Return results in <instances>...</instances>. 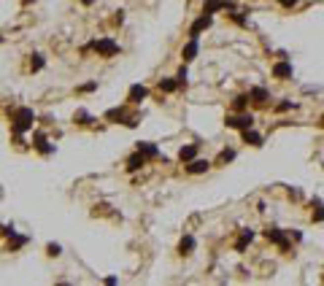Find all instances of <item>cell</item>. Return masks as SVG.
<instances>
[{
    "mask_svg": "<svg viewBox=\"0 0 324 286\" xmlns=\"http://www.w3.org/2000/svg\"><path fill=\"white\" fill-rule=\"evenodd\" d=\"M233 159H235V148H222L219 157H216V165H227V162H233Z\"/></svg>",
    "mask_w": 324,
    "mask_h": 286,
    "instance_id": "cb8c5ba5",
    "label": "cell"
},
{
    "mask_svg": "<svg viewBox=\"0 0 324 286\" xmlns=\"http://www.w3.org/2000/svg\"><path fill=\"white\" fill-rule=\"evenodd\" d=\"M184 170H187L189 176H200V173H208V170H211V162H208V159L195 157L192 162H184Z\"/></svg>",
    "mask_w": 324,
    "mask_h": 286,
    "instance_id": "8fae6325",
    "label": "cell"
},
{
    "mask_svg": "<svg viewBox=\"0 0 324 286\" xmlns=\"http://www.w3.org/2000/svg\"><path fill=\"white\" fill-rule=\"evenodd\" d=\"M135 148H138V151H141L146 159H162V162H165V157H162V151L157 148V143H152V141H141Z\"/></svg>",
    "mask_w": 324,
    "mask_h": 286,
    "instance_id": "9c48e42d",
    "label": "cell"
},
{
    "mask_svg": "<svg viewBox=\"0 0 324 286\" xmlns=\"http://www.w3.org/2000/svg\"><path fill=\"white\" fill-rule=\"evenodd\" d=\"M46 254H49V256H60L62 254L60 243H49V246H46Z\"/></svg>",
    "mask_w": 324,
    "mask_h": 286,
    "instance_id": "d6a6232c",
    "label": "cell"
},
{
    "mask_svg": "<svg viewBox=\"0 0 324 286\" xmlns=\"http://www.w3.org/2000/svg\"><path fill=\"white\" fill-rule=\"evenodd\" d=\"M0 43H3V36H0Z\"/></svg>",
    "mask_w": 324,
    "mask_h": 286,
    "instance_id": "ab89813d",
    "label": "cell"
},
{
    "mask_svg": "<svg viewBox=\"0 0 324 286\" xmlns=\"http://www.w3.org/2000/svg\"><path fill=\"white\" fill-rule=\"evenodd\" d=\"M157 89H160V92H165V95H170V92H176V89H181V87H178L176 78H160Z\"/></svg>",
    "mask_w": 324,
    "mask_h": 286,
    "instance_id": "ffe728a7",
    "label": "cell"
},
{
    "mask_svg": "<svg viewBox=\"0 0 324 286\" xmlns=\"http://www.w3.org/2000/svg\"><path fill=\"white\" fill-rule=\"evenodd\" d=\"M276 3H279L281 8H294V5L300 3V0H276Z\"/></svg>",
    "mask_w": 324,
    "mask_h": 286,
    "instance_id": "836d02e7",
    "label": "cell"
},
{
    "mask_svg": "<svg viewBox=\"0 0 324 286\" xmlns=\"http://www.w3.org/2000/svg\"><path fill=\"white\" fill-rule=\"evenodd\" d=\"M8 116H11V133H14V135L30 133L33 124H36V119H38L36 111L27 108V106H19V108H14V111H8Z\"/></svg>",
    "mask_w": 324,
    "mask_h": 286,
    "instance_id": "6da1fadb",
    "label": "cell"
},
{
    "mask_svg": "<svg viewBox=\"0 0 324 286\" xmlns=\"http://www.w3.org/2000/svg\"><path fill=\"white\" fill-rule=\"evenodd\" d=\"M227 16L235 22V25H241V27H248V19L243 16V11H235V8H230V14H227Z\"/></svg>",
    "mask_w": 324,
    "mask_h": 286,
    "instance_id": "4316f807",
    "label": "cell"
},
{
    "mask_svg": "<svg viewBox=\"0 0 324 286\" xmlns=\"http://www.w3.org/2000/svg\"><path fill=\"white\" fill-rule=\"evenodd\" d=\"M292 108H297V103H292V100H281L279 106H276V111L284 113V111H292Z\"/></svg>",
    "mask_w": 324,
    "mask_h": 286,
    "instance_id": "4dcf8cb0",
    "label": "cell"
},
{
    "mask_svg": "<svg viewBox=\"0 0 324 286\" xmlns=\"http://www.w3.org/2000/svg\"><path fill=\"white\" fill-rule=\"evenodd\" d=\"M319 124H322V127H324V116H322V122H319Z\"/></svg>",
    "mask_w": 324,
    "mask_h": 286,
    "instance_id": "f35d334b",
    "label": "cell"
},
{
    "mask_svg": "<svg viewBox=\"0 0 324 286\" xmlns=\"http://www.w3.org/2000/svg\"><path fill=\"white\" fill-rule=\"evenodd\" d=\"M241 141H243V143H248V146H254V148H259V146H262V135H259L254 127L241 130Z\"/></svg>",
    "mask_w": 324,
    "mask_h": 286,
    "instance_id": "5bb4252c",
    "label": "cell"
},
{
    "mask_svg": "<svg viewBox=\"0 0 324 286\" xmlns=\"http://www.w3.org/2000/svg\"><path fill=\"white\" fill-rule=\"evenodd\" d=\"M270 73H273V78H279V81H289V78L294 76V68H292V62L281 60V62H276V65L270 68Z\"/></svg>",
    "mask_w": 324,
    "mask_h": 286,
    "instance_id": "52a82bcc",
    "label": "cell"
},
{
    "mask_svg": "<svg viewBox=\"0 0 324 286\" xmlns=\"http://www.w3.org/2000/svg\"><path fill=\"white\" fill-rule=\"evenodd\" d=\"M248 103H251V100H248V95H238V97H235V100H233V111L243 113V111H246V108H248Z\"/></svg>",
    "mask_w": 324,
    "mask_h": 286,
    "instance_id": "d4e9b609",
    "label": "cell"
},
{
    "mask_svg": "<svg viewBox=\"0 0 324 286\" xmlns=\"http://www.w3.org/2000/svg\"><path fill=\"white\" fill-rule=\"evenodd\" d=\"M146 97H149V89L143 87V84H132L130 92H127V103H130V106H141Z\"/></svg>",
    "mask_w": 324,
    "mask_h": 286,
    "instance_id": "30bf717a",
    "label": "cell"
},
{
    "mask_svg": "<svg viewBox=\"0 0 324 286\" xmlns=\"http://www.w3.org/2000/svg\"><path fill=\"white\" fill-rule=\"evenodd\" d=\"M230 8H235V3L233 0H205L202 3V14H219V11H230Z\"/></svg>",
    "mask_w": 324,
    "mask_h": 286,
    "instance_id": "ba28073f",
    "label": "cell"
},
{
    "mask_svg": "<svg viewBox=\"0 0 324 286\" xmlns=\"http://www.w3.org/2000/svg\"><path fill=\"white\" fill-rule=\"evenodd\" d=\"M265 238H268L270 243H276L281 251H292V243H289V232L281 230V227H268V230H265Z\"/></svg>",
    "mask_w": 324,
    "mask_h": 286,
    "instance_id": "3957f363",
    "label": "cell"
},
{
    "mask_svg": "<svg viewBox=\"0 0 324 286\" xmlns=\"http://www.w3.org/2000/svg\"><path fill=\"white\" fill-rule=\"evenodd\" d=\"M122 124H124V127H138V124H141V113H130V116H124L122 119Z\"/></svg>",
    "mask_w": 324,
    "mask_h": 286,
    "instance_id": "83f0119b",
    "label": "cell"
},
{
    "mask_svg": "<svg viewBox=\"0 0 324 286\" xmlns=\"http://www.w3.org/2000/svg\"><path fill=\"white\" fill-rule=\"evenodd\" d=\"M33 148H36L38 154H43V157H49V154H54V143H49V138H46V133H40V130H36L33 133Z\"/></svg>",
    "mask_w": 324,
    "mask_h": 286,
    "instance_id": "5b68a950",
    "label": "cell"
},
{
    "mask_svg": "<svg viewBox=\"0 0 324 286\" xmlns=\"http://www.w3.org/2000/svg\"><path fill=\"white\" fill-rule=\"evenodd\" d=\"M187 76H189V73H187V62H184V65L178 68V73H176V81H178V87H187Z\"/></svg>",
    "mask_w": 324,
    "mask_h": 286,
    "instance_id": "f1b7e54d",
    "label": "cell"
},
{
    "mask_svg": "<svg viewBox=\"0 0 324 286\" xmlns=\"http://www.w3.org/2000/svg\"><path fill=\"white\" fill-rule=\"evenodd\" d=\"M30 3H36V0H22V5H30Z\"/></svg>",
    "mask_w": 324,
    "mask_h": 286,
    "instance_id": "74e56055",
    "label": "cell"
},
{
    "mask_svg": "<svg viewBox=\"0 0 324 286\" xmlns=\"http://www.w3.org/2000/svg\"><path fill=\"white\" fill-rule=\"evenodd\" d=\"M248 100H251L254 106H265V103L270 100V92L265 87H251L248 89Z\"/></svg>",
    "mask_w": 324,
    "mask_h": 286,
    "instance_id": "4fadbf2b",
    "label": "cell"
},
{
    "mask_svg": "<svg viewBox=\"0 0 324 286\" xmlns=\"http://www.w3.org/2000/svg\"><path fill=\"white\" fill-rule=\"evenodd\" d=\"M95 89H97V81H86V84H81L76 92L79 95H86V92H95Z\"/></svg>",
    "mask_w": 324,
    "mask_h": 286,
    "instance_id": "f546056e",
    "label": "cell"
},
{
    "mask_svg": "<svg viewBox=\"0 0 324 286\" xmlns=\"http://www.w3.org/2000/svg\"><path fill=\"white\" fill-rule=\"evenodd\" d=\"M27 240H30L27 235H19V232H14V235L8 238V251H19L22 246H27Z\"/></svg>",
    "mask_w": 324,
    "mask_h": 286,
    "instance_id": "44dd1931",
    "label": "cell"
},
{
    "mask_svg": "<svg viewBox=\"0 0 324 286\" xmlns=\"http://www.w3.org/2000/svg\"><path fill=\"white\" fill-rule=\"evenodd\" d=\"M124 22V11H117V16H114V25H122Z\"/></svg>",
    "mask_w": 324,
    "mask_h": 286,
    "instance_id": "e575fe53",
    "label": "cell"
},
{
    "mask_svg": "<svg viewBox=\"0 0 324 286\" xmlns=\"http://www.w3.org/2000/svg\"><path fill=\"white\" fill-rule=\"evenodd\" d=\"M198 54H200V41H198V38H189V43L181 49V57H184V62H192Z\"/></svg>",
    "mask_w": 324,
    "mask_h": 286,
    "instance_id": "2e32d148",
    "label": "cell"
},
{
    "mask_svg": "<svg viewBox=\"0 0 324 286\" xmlns=\"http://www.w3.org/2000/svg\"><path fill=\"white\" fill-rule=\"evenodd\" d=\"M195 246H198V240H195V235H184L181 243H178V254L181 256H189L195 251Z\"/></svg>",
    "mask_w": 324,
    "mask_h": 286,
    "instance_id": "e0dca14e",
    "label": "cell"
},
{
    "mask_svg": "<svg viewBox=\"0 0 324 286\" xmlns=\"http://www.w3.org/2000/svg\"><path fill=\"white\" fill-rule=\"evenodd\" d=\"M211 25H213V16L211 14H200L198 19L189 25V38H200V33H205Z\"/></svg>",
    "mask_w": 324,
    "mask_h": 286,
    "instance_id": "8992f818",
    "label": "cell"
},
{
    "mask_svg": "<svg viewBox=\"0 0 324 286\" xmlns=\"http://www.w3.org/2000/svg\"><path fill=\"white\" fill-rule=\"evenodd\" d=\"M73 122H76V124H81V127H86V124H92L95 119H92V113H89V111H84V108H79V111H76V116H73Z\"/></svg>",
    "mask_w": 324,
    "mask_h": 286,
    "instance_id": "7402d4cb",
    "label": "cell"
},
{
    "mask_svg": "<svg viewBox=\"0 0 324 286\" xmlns=\"http://www.w3.org/2000/svg\"><path fill=\"white\" fill-rule=\"evenodd\" d=\"M251 240H254V230H241V238L235 240V251H241V254H243L246 246L251 243Z\"/></svg>",
    "mask_w": 324,
    "mask_h": 286,
    "instance_id": "ac0fdd59",
    "label": "cell"
},
{
    "mask_svg": "<svg viewBox=\"0 0 324 286\" xmlns=\"http://www.w3.org/2000/svg\"><path fill=\"white\" fill-rule=\"evenodd\" d=\"M130 106V103H127ZM127 106H117L111 108V111H106V122H122V119L127 116Z\"/></svg>",
    "mask_w": 324,
    "mask_h": 286,
    "instance_id": "d6986e66",
    "label": "cell"
},
{
    "mask_svg": "<svg viewBox=\"0 0 324 286\" xmlns=\"http://www.w3.org/2000/svg\"><path fill=\"white\" fill-rule=\"evenodd\" d=\"M103 284H108V286H117V284H119V278H117V276H108Z\"/></svg>",
    "mask_w": 324,
    "mask_h": 286,
    "instance_id": "d590c367",
    "label": "cell"
},
{
    "mask_svg": "<svg viewBox=\"0 0 324 286\" xmlns=\"http://www.w3.org/2000/svg\"><path fill=\"white\" fill-rule=\"evenodd\" d=\"M92 43V51H95L97 57H103V60H111V57H117L122 46L114 38H95V41H89Z\"/></svg>",
    "mask_w": 324,
    "mask_h": 286,
    "instance_id": "7a4b0ae2",
    "label": "cell"
},
{
    "mask_svg": "<svg viewBox=\"0 0 324 286\" xmlns=\"http://www.w3.org/2000/svg\"><path fill=\"white\" fill-rule=\"evenodd\" d=\"M146 162H149V159L135 148V154H130V157H127V173H138V170H141Z\"/></svg>",
    "mask_w": 324,
    "mask_h": 286,
    "instance_id": "7c38bea8",
    "label": "cell"
},
{
    "mask_svg": "<svg viewBox=\"0 0 324 286\" xmlns=\"http://www.w3.org/2000/svg\"><path fill=\"white\" fill-rule=\"evenodd\" d=\"M14 232H16L14 224H0V235H3V238H11Z\"/></svg>",
    "mask_w": 324,
    "mask_h": 286,
    "instance_id": "1f68e13d",
    "label": "cell"
},
{
    "mask_svg": "<svg viewBox=\"0 0 324 286\" xmlns=\"http://www.w3.org/2000/svg\"><path fill=\"white\" fill-rule=\"evenodd\" d=\"M92 3H95V0H81V5H92Z\"/></svg>",
    "mask_w": 324,
    "mask_h": 286,
    "instance_id": "8d00e7d4",
    "label": "cell"
},
{
    "mask_svg": "<svg viewBox=\"0 0 324 286\" xmlns=\"http://www.w3.org/2000/svg\"><path fill=\"white\" fill-rule=\"evenodd\" d=\"M43 65H46V57H43V54H33V57H30V71H33V73L43 71Z\"/></svg>",
    "mask_w": 324,
    "mask_h": 286,
    "instance_id": "484cf974",
    "label": "cell"
},
{
    "mask_svg": "<svg viewBox=\"0 0 324 286\" xmlns=\"http://www.w3.org/2000/svg\"><path fill=\"white\" fill-rule=\"evenodd\" d=\"M198 151H200V143H187V146L178 148V159H181V162H192V159L198 157Z\"/></svg>",
    "mask_w": 324,
    "mask_h": 286,
    "instance_id": "9a60e30c",
    "label": "cell"
},
{
    "mask_svg": "<svg viewBox=\"0 0 324 286\" xmlns=\"http://www.w3.org/2000/svg\"><path fill=\"white\" fill-rule=\"evenodd\" d=\"M311 208H316L314 214H311V219L316 221V224H319V221H324V203H319V200H311Z\"/></svg>",
    "mask_w": 324,
    "mask_h": 286,
    "instance_id": "603a6c76",
    "label": "cell"
},
{
    "mask_svg": "<svg viewBox=\"0 0 324 286\" xmlns=\"http://www.w3.org/2000/svg\"><path fill=\"white\" fill-rule=\"evenodd\" d=\"M224 124H227L230 130H248V127H254V116L248 111H243V113H230L227 119H224Z\"/></svg>",
    "mask_w": 324,
    "mask_h": 286,
    "instance_id": "277c9868",
    "label": "cell"
}]
</instances>
